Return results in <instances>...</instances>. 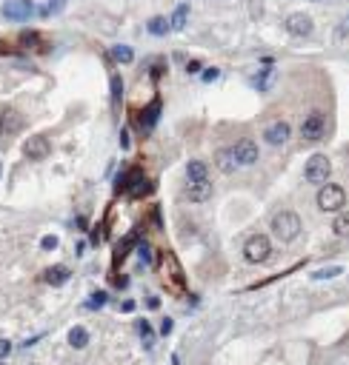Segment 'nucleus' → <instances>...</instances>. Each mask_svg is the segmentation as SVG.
<instances>
[{"mask_svg":"<svg viewBox=\"0 0 349 365\" xmlns=\"http://www.w3.org/2000/svg\"><path fill=\"white\" fill-rule=\"evenodd\" d=\"M272 231H275V237L281 243H292L301 234V217L295 211H278L272 217Z\"/></svg>","mask_w":349,"mask_h":365,"instance_id":"f257e3e1","label":"nucleus"},{"mask_svg":"<svg viewBox=\"0 0 349 365\" xmlns=\"http://www.w3.org/2000/svg\"><path fill=\"white\" fill-rule=\"evenodd\" d=\"M346 206V191H343V186H338V183H323L318 191V208L320 211H341V208Z\"/></svg>","mask_w":349,"mask_h":365,"instance_id":"f03ea898","label":"nucleus"},{"mask_svg":"<svg viewBox=\"0 0 349 365\" xmlns=\"http://www.w3.org/2000/svg\"><path fill=\"white\" fill-rule=\"evenodd\" d=\"M272 257V243H269V237H263V234H252L243 243V260L252 265L258 263H266V260Z\"/></svg>","mask_w":349,"mask_h":365,"instance_id":"7ed1b4c3","label":"nucleus"},{"mask_svg":"<svg viewBox=\"0 0 349 365\" xmlns=\"http://www.w3.org/2000/svg\"><path fill=\"white\" fill-rule=\"evenodd\" d=\"M329 174H332V163H329L327 154H312V157L306 160V169H304L306 183L320 186V183H327L329 180Z\"/></svg>","mask_w":349,"mask_h":365,"instance_id":"20e7f679","label":"nucleus"},{"mask_svg":"<svg viewBox=\"0 0 349 365\" xmlns=\"http://www.w3.org/2000/svg\"><path fill=\"white\" fill-rule=\"evenodd\" d=\"M323 134H327V115L323 111H309L306 120L301 123V137L306 143H318Z\"/></svg>","mask_w":349,"mask_h":365,"instance_id":"39448f33","label":"nucleus"},{"mask_svg":"<svg viewBox=\"0 0 349 365\" xmlns=\"http://www.w3.org/2000/svg\"><path fill=\"white\" fill-rule=\"evenodd\" d=\"M232 154L238 160V169L240 165H255L258 157H261V151H258V143H255L252 137H240L238 143L232 146Z\"/></svg>","mask_w":349,"mask_h":365,"instance_id":"423d86ee","label":"nucleus"},{"mask_svg":"<svg viewBox=\"0 0 349 365\" xmlns=\"http://www.w3.org/2000/svg\"><path fill=\"white\" fill-rule=\"evenodd\" d=\"M0 12H3L6 20H29L35 15V3L32 0H6Z\"/></svg>","mask_w":349,"mask_h":365,"instance_id":"0eeeda50","label":"nucleus"},{"mask_svg":"<svg viewBox=\"0 0 349 365\" xmlns=\"http://www.w3.org/2000/svg\"><path fill=\"white\" fill-rule=\"evenodd\" d=\"M49 151H52V143H49V137H43V134H35L23 143V154L29 160H46Z\"/></svg>","mask_w":349,"mask_h":365,"instance_id":"6e6552de","label":"nucleus"},{"mask_svg":"<svg viewBox=\"0 0 349 365\" xmlns=\"http://www.w3.org/2000/svg\"><path fill=\"white\" fill-rule=\"evenodd\" d=\"M289 137H292V126L286 120H275L263 129V140H266L269 146H284Z\"/></svg>","mask_w":349,"mask_h":365,"instance_id":"1a4fd4ad","label":"nucleus"},{"mask_svg":"<svg viewBox=\"0 0 349 365\" xmlns=\"http://www.w3.org/2000/svg\"><path fill=\"white\" fill-rule=\"evenodd\" d=\"M286 29H289V35H295V37H309L312 35V29H315V23H312V17L309 15L295 12V15L286 17Z\"/></svg>","mask_w":349,"mask_h":365,"instance_id":"9d476101","label":"nucleus"},{"mask_svg":"<svg viewBox=\"0 0 349 365\" xmlns=\"http://www.w3.org/2000/svg\"><path fill=\"white\" fill-rule=\"evenodd\" d=\"M183 197H186L189 203H206L212 197V183L209 180H204V183H192V180H186Z\"/></svg>","mask_w":349,"mask_h":365,"instance_id":"9b49d317","label":"nucleus"},{"mask_svg":"<svg viewBox=\"0 0 349 365\" xmlns=\"http://www.w3.org/2000/svg\"><path fill=\"white\" fill-rule=\"evenodd\" d=\"M215 165L220 169V174H232L238 169V160H235L232 149H218L215 151Z\"/></svg>","mask_w":349,"mask_h":365,"instance_id":"f8f14e48","label":"nucleus"},{"mask_svg":"<svg viewBox=\"0 0 349 365\" xmlns=\"http://www.w3.org/2000/svg\"><path fill=\"white\" fill-rule=\"evenodd\" d=\"M186 180H192V183L209 180V165H206L204 160H189V163H186Z\"/></svg>","mask_w":349,"mask_h":365,"instance_id":"ddd939ff","label":"nucleus"},{"mask_svg":"<svg viewBox=\"0 0 349 365\" xmlns=\"http://www.w3.org/2000/svg\"><path fill=\"white\" fill-rule=\"evenodd\" d=\"M43 279L49 286L58 288V286H63V283H69V268H66V265H52V268H46Z\"/></svg>","mask_w":349,"mask_h":365,"instance_id":"4468645a","label":"nucleus"},{"mask_svg":"<svg viewBox=\"0 0 349 365\" xmlns=\"http://www.w3.org/2000/svg\"><path fill=\"white\" fill-rule=\"evenodd\" d=\"M158 117H160V100L155 97V100L149 103V108L143 111V117H140V123H143V131H149V129H152L155 123H158Z\"/></svg>","mask_w":349,"mask_h":365,"instance_id":"2eb2a0df","label":"nucleus"},{"mask_svg":"<svg viewBox=\"0 0 349 365\" xmlns=\"http://www.w3.org/2000/svg\"><path fill=\"white\" fill-rule=\"evenodd\" d=\"M186 15H189V6H186V3H181V6L172 12V17H169V29H172V32H181L183 26H186Z\"/></svg>","mask_w":349,"mask_h":365,"instance_id":"dca6fc26","label":"nucleus"},{"mask_svg":"<svg viewBox=\"0 0 349 365\" xmlns=\"http://www.w3.org/2000/svg\"><path fill=\"white\" fill-rule=\"evenodd\" d=\"M69 345H72V348H86L89 345V331L83 328V325H74V328L69 331Z\"/></svg>","mask_w":349,"mask_h":365,"instance_id":"f3484780","label":"nucleus"},{"mask_svg":"<svg viewBox=\"0 0 349 365\" xmlns=\"http://www.w3.org/2000/svg\"><path fill=\"white\" fill-rule=\"evenodd\" d=\"M146 32H149V35H155V37H163V35H169V20L166 17H152V20L146 23Z\"/></svg>","mask_w":349,"mask_h":365,"instance_id":"a211bd4d","label":"nucleus"},{"mask_svg":"<svg viewBox=\"0 0 349 365\" xmlns=\"http://www.w3.org/2000/svg\"><path fill=\"white\" fill-rule=\"evenodd\" d=\"M112 58H115L117 63H132V60H135V51H132L129 46L117 43V46H112Z\"/></svg>","mask_w":349,"mask_h":365,"instance_id":"6ab92c4d","label":"nucleus"},{"mask_svg":"<svg viewBox=\"0 0 349 365\" xmlns=\"http://www.w3.org/2000/svg\"><path fill=\"white\" fill-rule=\"evenodd\" d=\"M332 231H335V237H343V240H349V211H343V214L332 222Z\"/></svg>","mask_w":349,"mask_h":365,"instance_id":"aec40b11","label":"nucleus"},{"mask_svg":"<svg viewBox=\"0 0 349 365\" xmlns=\"http://www.w3.org/2000/svg\"><path fill=\"white\" fill-rule=\"evenodd\" d=\"M166 263H169V274L174 277L178 288H186V277H183V274H181V268H178V260H174L172 254H166Z\"/></svg>","mask_w":349,"mask_h":365,"instance_id":"412c9836","label":"nucleus"},{"mask_svg":"<svg viewBox=\"0 0 349 365\" xmlns=\"http://www.w3.org/2000/svg\"><path fill=\"white\" fill-rule=\"evenodd\" d=\"M112 100H115V106H120V100H123V80H120V74H112Z\"/></svg>","mask_w":349,"mask_h":365,"instance_id":"4be33fe9","label":"nucleus"},{"mask_svg":"<svg viewBox=\"0 0 349 365\" xmlns=\"http://www.w3.org/2000/svg\"><path fill=\"white\" fill-rule=\"evenodd\" d=\"M338 274H343L341 265H329V268H318V271L312 274V279H332V277H338Z\"/></svg>","mask_w":349,"mask_h":365,"instance_id":"5701e85b","label":"nucleus"},{"mask_svg":"<svg viewBox=\"0 0 349 365\" xmlns=\"http://www.w3.org/2000/svg\"><path fill=\"white\" fill-rule=\"evenodd\" d=\"M20 46H26V49L40 46V35H37V32H23V35H20Z\"/></svg>","mask_w":349,"mask_h":365,"instance_id":"b1692460","label":"nucleus"},{"mask_svg":"<svg viewBox=\"0 0 349 365\" xmlns=\"http://www.w3.org/2000/svg\"><path fill=\"white\" fill-rule=\"evenodd\" d=\"M106 300H109L106 291H95V294H92V300L86 302V308H92V311H95V308H103V305H106Z\"/></svg>","mask_w":349,"mask_h":365,"instance_id":"393cba45","label":"nucleus"},{"mask_svg":"<svg viewBox=\"0 0 349 365\" xmlns=\"http://www.w3.org/2000/svg\"><path fill=\"white\" fill-rule=\"evenodd\" d=\"M138 331H140V336H143V343L152 345V325L146 320H138Z\"/></svg>","mask_w":349,"mask_h":365,"instance_id":"a878e982","label":"nucleus"},{"mask_svg":"<svg viewBox=\"0 0 349 365\" xmlns=\"http://www.w3.org/2000/svg\"><path fill=\"white\" fill-rule=\"evenodd\" d=\"M269 72H272L269 66H263V72H261V74H258V77H255V80H252L255 86L261 89V92H266V86H269V83H266V80H269Z\"/></svg>","mask_w":349,"mask_h":365,"instance_id":"bb28decb","label":"nucleus"},{"mask_svg":"<svg viewBox=\"0 0 349 365\" xmlns=\"http://www.w3.org/2000/svg\"><path fill=\"white\" fill-rule=\"evenodd\" d=\"M63 6H66V0H52L49 6L40 9V15H58V12H63Z\"/></svg>","mask_w":349,"mask_h":365,"instance_id":"cd10ccee","label":"nucleus"},{"mask_svg":"<svg viewBox=\"0 0 349 365\" xmlns=\"http://www.w3.org/2000/svg\"><path fill=\"white\" fill-rule=\"evenodd\" d=\"M138 254H140V263L143 265L152 263V248H149V243H138Z\"/></svg>","mask_w":349,"mask_h":365,"instance_id":"c85d7f7f","label":"nucleus"},{"mask_svg":"<svg viewBox=\"0 0 349 365\" xmlns=\"http://www.w3.org/2000/svg\"><path fill=\"white\" fill-rule=\"evenodd\" d=\"M12 129V111H0V137Z\"/></svg>","mask_w":349,"mask_h":365,"instance_id":"c756f323","label":"nucleus"},{"mask_svg":"<svg viewBox=\"0 0 349 365\" xmlns=\"http://www.w3.org/2000/svg\"><path fill=\"white\" fill-rule=\"evenodd\" d=\"M40 248H43V251H55V248H58V237H55V234H46L43 240H40Z\"/></svg>","mask_w":349,"mask_h":365,"instance_id":"7c9ffc66","label":"nucleus"},{"mask_svg":"<svg viewBox=\"0 0 349 365\" xmlns=\"http://www.w3.org/2000/svg\"><path fill=\"white\" fill-rule=\"evenodd\" d=\"M215 77H218V69H209V72H204V80H206V83H212Z\"/></svg>","mask_w":349,"mask_h":365,"instance_id":"2f4dec72","label":"nucleus"},{"mask_svg":"<svg viewBox=\"0 0 349 365\" xmlns=\"http://www.w3.org/2000/svg\"><path fill=\"white\" fill-rule=\"evenodd\" d=\"M9 348H12V345H9V340H0V357H6Z\"/></svg>","mask_w":349,"mask_h":365,"instance_id":"473e14b6","label":"nucleus"},{"mask_svg":"<svg viewBox=\"0 0 349 365\" xmlns=\"http://www.w3.org/2000/svg\"><path fill=\"white\" fill-rule=\"evenodd\" d=\"M169 331H172V320L166 317V320H163V325H160V334H169Z\"/></svg>","mask_w":349,"mask_h":365,"instance_id":"72a5a7b5","label":"nucleus"},{"mask_svg":"<svg viewBox=\"0 0 349 365\" xmlns=\"http://www.w3.org/2000/svg\"><path fill=\"white\" fill-rule=\"evenodd\" d=\"M120 146H123V149H129V131H120Z\"/></svg>","mask_w":349,"mask_h":365,"instance_id":"f704fd0d","label":"nucleus"},{"mask_svg":"<svg viewBox=\"0 0 349 365\" xmlns=\"http://www.w3.org/2000/svg\"><path fill=\"white\" fill-rule=\"evenodd\" d=\"M186 72H189V74L201 72V63H197V60H192V63H189V69H186Z\"/></svg>","mask_w":349,"mask_h":365,"instance_id":"c9c22d12","label":"nucleus"},{"mask_svg":"<svg viewBox=\"0 0 349 365\" xmlns=\"http://www.w3.org/2000/svg\"><path fill=\"white\" fill-rule=\"evenodd\" d=\"M146 305H149V308H160V300H158V297H149V300H146Z\"/></svg>","mask_w":349,"mask_h":365,"instance_id":"e433bc0d","label":"nucleus"},{"mask_svg":"<svg viewBox=\"0 0 349 365\" xmlns=\"http://www.w3.org/2000/svg\"><path fill=\"white\" fill-rule=\"evenodd\" d=\"M120 308H123V311H135V302H132V300H126Z\"/></svg>","mask_w":349,"mask_h":365,"instance_id":"4c0bfd02","label":"nucleus"},{"mask_svg":"<svg viewBox=\"0 0 349 365\" xmlns=\"http://www.w3.org/2000/svg\"><path fill=\"white\" fill-rule=\"evenodd\" d=\"M0 174H3V163H0Z\"/></svg>","mask_w":349,"mask_h":365,"instance_id":"58836bf2","label":"nucleus"}]
</instances>
